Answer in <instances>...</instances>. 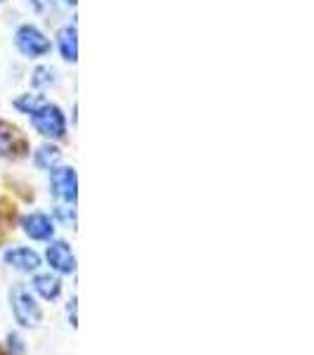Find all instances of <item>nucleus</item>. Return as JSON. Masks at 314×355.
I'll return each mask as SVG.
<instances>
[{"label": "nucleus", "instance_id": "nucleus-11", "mask_svg": "<svg viewBox=\"0 0 314 355\" xmlns=\"http://www.w3.org/2000/svg\"><path fill=\"white\" fill-rule=\"evenodd\" d=\"M43 102L45 100H41L38 95H24V97H19V100L15 102V107H17V110H21V112H26V114H31V112H36Z\"/></svg>", "mask_w": 314, "mask_h": 355}, {"label": "nucleus", "instance_id": "nucleus-8", "mask_svg": "<svg viewBox=\"0 0 314 355\" xmlns=\"http://www.w3.org/2000/svg\"><path fill=\"white\" fill-rule=\"evenodd\" d=\"M33 289H36L45 301H55L57 296L62 294V279L57 277V275L41 272L33 277Z\"/></svg>", "mask_w": 314, "mask_h": 355}, {"label": "nucleus", "instance_id": "nucleus-1", "mask_svg": "<svg viewBox=\"0 0 314 355\" xmlns=\"http://www.w3.org/2000/svg\"><path fill=\"white\" fill-rule=\"evenodd\" d=\"M10 303H12V313H15V320L26 329H33L41 324L43 320V313H41V306L36 303V299L31 296L24 284H17L10 294Z\"/></svg>", "mask_w": 314, "mask_h": 355}, {"label": "nucleus", "instance_id": "nucleus-10", "mask_svg": "<svg viewBox=\"0 0 314 355\" xmlns=\"http://www.w3.org/2000/svg\"><path fill=\"white\" fill-rule=\"evenodd\" d=\"M62 162V152L57 150V147H50L45 145L41 150L36 152V166L38 168H45V171H53L57 168V164Z\"/></svg>", "mask_w": 314, "mask_h": 355}, {"label": "nucleus", "instance_id": "nucleus-14", "mask_svg": "<svg viewBox=\"0 0 314 355\" xmlns=\"http://www.w3.org/2000/svg\"><path fill=\"white\" fill-rule=\"evenodd\" d=\"M66 3H68V5H76V3H78V0H66Z\"/></svg>", "mask_w": 314, "mask_h": 355}, {"label": "nucleus", "instance_id": "nucleus-2", "mask_svg": "<svg viewBox=\"0 0 314 355\" xmlns=\"http://www.w3.org/2000/svg\"><path fill=\"white\" fill-rule=\"evenodd\" d=\"M31 121L38 128V133L45 137H64L66 133L64 114L59 112V107L48 105V102H43L36 112H31Z\"/></svg>", "mask_w": 314, "mask_h": 355}, {"label": "nucleus", "instance_id": "nucleus-9", "mask_svg": "<svg viewBox=\"0 0 314 355\" xmlns=\"http://www.w3.org/2000/svg\"><path fill=\"white\" fill-rule=\"evenodd\" d=\"M59 50L62 57L66 62H76L78 60V33L76 26H66L59 31Z\"/></svg>", "mask_w": 314, "mask_h": 355}, {"label": "nucleus", "instance_id": "nucleus-12", "mask_svg": "<svg viewBox=\"0 0 314 355\" xmlns=\"http://www.w3.org/2000/svg\"><path fill=\"white\" fill-rule=\"evenodd\" d=\"M31 83L36 85V88H43V85L55 83V73H53V69H48V67H38L36 71H33Z\"/></svg>", "mask_w": 314, "mask_h": 355}, {"label": "nucleus", "instance_id": "nucleus-5", "mask_svg": "<svg viewBox=\"0 0 314 355\" xmlns=\"http://www.w3.org/2000/svg\"><path fill=\"white\" fill-rule=\"evenodd\" d=\"M48 263L53 270L62 275L76 272V259H73V251L66 242H53L48 246Z\"/></svg>", "mask_w": 314, "mask_h": 355}, {"label": "nucleus", "instance_id": "nucleus-15", "mask_svg": "<svg viewBox=\"0 0 314 355\" xmlns=\"http://www.w3.org/2000/svg\"><path fill=\"white\" fill-rule=\"evenodd\" d=\"M0 3H5V0H0Z\"/></svg>", "mask_w": 314, "mask_h": 355}, {"label": "nucleus", "instance_id": "nucleus-6", "mask_svg": "<svg viewBox=\"0 0 314 355\" xmlns=\"http://www.w3.org/2000/svg\"><path fill=\"white\" fill-rule=\"evenodd\" d=\"M5 263L19 272H36L38 268H41V256L33 249L19 246V249H10L8 254H5Z\"/></svg>", "mask_w": 314, "mask_h": 355}, {"label": "nucleus", "instance_id": "nucleus-13", "mask_svg": "<svg viewBox=\"0 0 314 355\" xmlns=\"http://www.w3.org/2000/svg\"><path fill=\"white\" fill-rule=\"evenodd\" d=\"M71 324H73V327H78V320H76V299L71 301Z\"/></svg>", "mask_w": 314, "mask_h": 355}, {"label": "nucleus", "instance_id": "nucleus-7", "mask_svg": "<svg viewBox=\"0 0 314 355\" xmlns=\"http://www.w3.org/2000/svg\"><path fill=\"white\" fill-rule=\"evenodd\" d=\"M21 225H24V232L28 234V237L38 239V242H43V239H50L55 234L53 220H50L45 214H31V216H26Z\"/></svg>", "mask_w": 314, "mask_h": 355}, {"label": "nucleus", "instance_id": "nucleus-3", "mask_svg": "<svg viewBox=\"0 0 314 355\" xmlns=\"http://www.w3.org/2000/svg\"><path fill=\"white\" fill-rule=\"evenodd\" d=\"M17 48L26 57H43L50 53V41L38 31L36 26L26 24L17 31Z\"/></svg>", "mask_w": 314, "mask_h": 355}, {"label": "nucleus", "instance_id": "nucleus-4", "mask_svg": "<svg viewBox=\"0 0 314 355\" xmlns=\"http://www.w3.org/2000/svg\"><path fill=\"white\" fill-rule=\"evenodd\" d=\"M50 187H53L55 197L64 199V202H76L78 197V178L73 168H53L50 175Z\"/></svg>", "mask_w": 314, "mask_h": 355}]
</instances>
